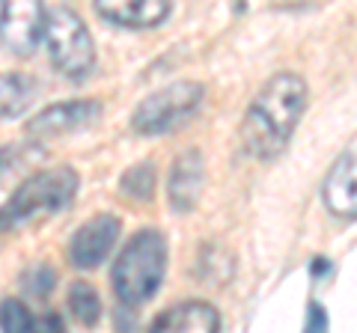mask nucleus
Segmentation results:
<instances>
[{"instance_id":"6","label":"nucleus","mask_w":357,"mask_h":333,"mask_svg":"<svg viewBox=\"0 0 357 333\" xmlns=\"http://www.w3.org/2000/svg\"><path fill=\"white\" fill-rule=\"evenodd\" d=\"M42 0H0V45L15 57H30L42 42Z\"/></svg>"},{"instance_id":"1","label":"nucleus","mask_w":357,"mask_h":333,"mask_svg":"<svg viewBox=\"0 0 357 333\" xmlns=\"http://www.w3.org/2000/svg\"><path fill=\"white\" fill-rule=\"evenodd\" d=\"M307 93V81L295 72H280L268 77L241 122L244 152L259 161L277 158L289 146L301 116H304Z\"/></svg>"},{"instance_id":"13","label":"nucleus","mask_w":357,"mask_h":333,"mask_svg":"<svg viewBox=\"0 0 357 333\" xmlns=\"http://www.w3.org/2000/svg\"><path fill=\"white\" fill-rule=\"evenodd\" d=\"M39 84L24 72H0V119H18L36 102Z\"/></svg>"},{"instance_id":"21","label":"nucleus","mask_w":357,"mask_h":333,"mask_svg":"<svg viewBox=\"0 0 357 333\" xmlns=\"http://www.w3.org/2000/svg\"><path fill=\"white\" fill-rule=\"evenodd\" d=\"M310 274H312V280H319V277L325 280V277L333 274V265L325 256H316V259H312V265H310Z\"/></svg>"},{"instance_id":"17","label":"nucleus","mask_w":357,"mask_h":333,"mask_svg":"<svg viewBox=\"0 0 357 333\" xmlns=\"http://www.w3.org/2000/svg\"><path fill=\"white\" fill-rule=\"evenodd\" d=\"M33 316L30 307L18 297H3L0 301V330H9V333H27L33 330Z\"/></svg>"},{"instance_id":"12","label":"nucleus","mask_w":357,"mask_h":333,"mask_svg":"<svg viewBox=\"0 0 357 333\" xmlns=\"http://www.w3.org/2000/svg\"><path fill=\"white\" fill-rule=\"evenodd\" d=\"M321 196L325 206L337 217L354 220L357 215V194H354V152H342L337 164L328 170L325 182H321Z\"/></svg>"},{"instance_id":"8","label":"nucleus","mask_w":357,"mask_h":333,"mask_svg":"<svg viewBox=\"0 0 357 333\" xmlns=\"http://www.w3.org/2000/svg\"><path fill=\"white\" fill-rule=\"evenodd\" d=\"M119 217L116 215H96L89 217L84 226L75 229V235L69 241V265L77 271H96L102 265L110 250L119 241Z\"/></svg>"},{"instance_id":"10","label":"nucleus","mask_w":357,"mask_h":333,"mask_svg":"<svg viewBox=\"0 0 357 333\" xmlns=\"http://www.w3.org/2000/svg\"><path fill=\"white\" fill-rule=\"evenodd\" d=\"M173 0H96V13L126 30H152L170 18Z\"/></svg>"},{"instance_id":"4","label":"nucleus","mask_w":357,"mask_h":333,"mask_svg":"<svg viewBox=\"0 0 357 333\" xmlns=\"http://www.w3.org/2000/svg\"><path fill=\"white\" fill-rule=\"evenodd\" d=\"M42 39L48 45V57L54 69L60 75L81 81L93 72L96 65V45L89 36V27L81 21V15L69 6H54L51 13H45V30Z\"/></svg>"},{"instance_id":"18","label":"nucleus","mask_w":357,"mask_h":333,"mask_svg":"<svg viewBox=\"0 0 357 333\" xmlns=\"http://www.w3.org/2000/svg\"><path fill=\"white\" fill-rule=\"evenodd\" d=\"M21 288L36 297V301H45V297L54 295V288H57V274H54L51 265H33L21 274Z\"/></svg>"},{"instance_id":"19","label":"nucleus","mask_w":357,"mask_h":333,"mask_svg":"<svg viewBox=\"0 0 357 333\" xmlns=\"http://www.w3.org/2000/svg\"><path fill=\"white\" fill-rule=\"evenodd\" d=\"M304 330L310 333H319V330H328V313L319 301H310L307 304V318H304Z\"/></svg>"},{"instance_id":"16","label":"nucleus","mask_w":357,"mask_h":333,"mask_svg":"<svg viewBox=\"0 0 357 333\" xmlns=\"http://www.w3.org/2000/svg\"><path fill=\"white\" fill-rule=\"evenodd\" d=\"M39 140H24V143H9V146H0V185L6 179H13L15 173H21L27 164H33L42 155V149L36 146Z\"/></svg>"},{"instance_id":"20","label":"nucleus","mask_w":357,"mask_h":333,"mask_svg":"<svg viewBox=\"0 0 357 333\" xmlns=\"http://www.w3.org/2000/svg\"><path fill=\"white\" fill-rule=\"evenodd\" d=\"M33 330H63V318L57 313H48L45 318H33Z\"/></svg>"},{"instance_id":"14","label":"nucleus","mask_w":357,"mask_h":333,"mask_svg":"<svg viewBox=\"0 0 357 333\" xmlns=\"http://www.w3.org/2000/svg\"><path fill=\"white\" fill-rule=\"evenodd\" d=\"M66 304H69V313H72L77 321H81L84 327H96L98 321H102L105 307H102V297H98V292H96L93 283H84V280L72 283Z\"/></svg>"},{"instance_id":"9","label":"nucleus","mask_w":357,"mask_h":333,"mask_svg":"<svg viewBox=\"0 0 357 333\" xmlns=\"http://www.w3.org/2000/svg\"><path fill=\"white\" fill-rule=\"evenodd\" d=\"M203 185H206V161L197 149L182 152L173 161L170 170V182H167V199L176 215H188L194 212L199 196H203Z\"/></svg>"},{"instance_id":"7","label":"nucleus","mask_w":357,"mask_h":333,"mask_svg":"<svg viewBox=\"0 0 357 333\" xmlns=\"http://www.w3.org/2000/svg\"><path fill=\"white\" fill-rule=\"evenodd\" d=\"M102 116V102L96 98H72V102H57L39 110L33 119H27V134L33 140H51L66 137L75 131H84L96 125Z\"/></svg>"},{"instance_id":"5","label":"nucleus","mask_w":357,"mask_h":333,"mask_svg":"<svg viewBox=\"0 0 357 333\" xmlns=\"http://www.w3.org/2000/svg\"><path fill=\"white\" fill-rule=\"evenodd\" d=\"M206 102V86L199 81H176L146 95L131 114V131L140 137H158L191 119Z\"/></svg>"},{"instance_id":"2","label":"nucleus","mask_w":357,"mask_h":333,"mask_svg":"<svg viewBox=\"0 0 357 333\" xmlns=\"http://www.w3.org/2000/svg\"><path fill=\"white\" fill-rule=\"evenodd\" d=\"M167 274V238L158 229H140L119 250L110 286L122 307H143L158 295Z\"/></svg>"},{"instance_id":"11","label":"nucleus","mask_w":357,"mask_h":333,"mask_svg":"<svg viewBox=\"0 0 357 333\" xmlns=\"http://www.w3.org/2000/svg\"><path fill=\"white\" fill-rule=\"evenodd\" d=\"M152 330H158V333H173V330L215 333V330H220V313L206 301H182V304L167 307L161 316H155Z\"/></svg>"},{"instance_id":"3","label":"nucleus","mask_w":357,"mask_h":333,"mask_svg":"<svg viewBox=\"0 0 357 333\" xmlns=\"http://www.w3.org/2000/svg\"><path fill=\"white\" fill-rule=\"evenodd\" d=\"M77 187H81V176L75 166H51L30 176L0 206V232L66 212L75 203Z\"/></svg>"},{"instance_id":"15","label":"nucleus","mask_w":357,"mask_h":333,"mask_svg":"<svg viewBox=\"0 0 357 333\" xmlns=\"http://www.w3.org/2000/svg\"><path fill=\"white\" fill-rule=\"evenodd\" d=\"M155 185H158V170H155V164L140 161L122 173L119 191L126 199H134V203H149L155 196Z\"/></svg>"}]
</instances>
